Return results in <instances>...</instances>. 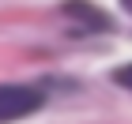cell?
Segmentation results:
<instances>
[{
  "label": "cell",
  "mask_w": 132,
  "mask_h": 124,
  "mask_svg": "<svg viewBox=\"0 0 132 124\" xmlns=\"http://www.w3.org/2000/svg\"><path fill=\"white\" fill-rule=\"evenodd\" d=\"M45 105V90L34 83H4L0 87V124L23 120Z\"/></svg>",
  "instance_id": "cell-1"
},
{
  "label": "cell",
  "mask_w": 132,
  "mask_h": 124,
  "mask_svg": "<svg viewBox=\"0 0 132 124\" xmlns=\"http://www.w3.org/2000/svg\"><path fill=\"white\" fill-rule=\"evenodd\" d=\"M61 15H64V19H72V23H79L83 30H98V34L113 30V19H110L102 8H94L91 0H68V4L61 8Z\"/></svg>",
  "instance_id": "cell-2"
},
{
  "label": "cell",
  "mask_w": 132,
  "mask_h": 124,
  "mask_svg": "<svg viewBox=\"0 0 132 124\" xmlns=\"http://www.w3.org/2000/svg\"><path fill=\"white\" fill-rule=\"evenodd\" d=\"M113 83H117V87H125V90H132V60L121 64V68H113Z\"/></svg>",
  "instance_id": "cell-3"
},
{
  "label": "cell",
  "mask_w": 132,
  "mask_h": 124,
  "mask_svg": "<svg viewBox=\"0 0 132 124\" xmlns=\"http://www.w3.org/2000/svg\"><path fill=\"white\" fill-rule=\"evenodd\" d=\"M121 4H125V8H128V11H132V0H121Z\"/></svg>",
  "instance_id": "cell-4"
}]
</instances>
